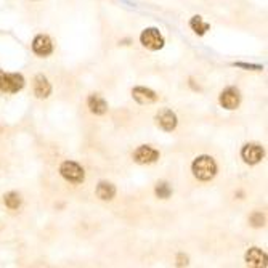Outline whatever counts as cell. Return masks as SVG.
Here are the masks:
<instances>
[{
	"label": "cell",
	"instance_id": "obj_15",
	"mask_svg": "<svg viewBox=\"0 0 268 268\" xmlns=\"http://www.w3.org/2000/svg\"><path fill=\"white\" fill-rule=\"evenodd\" d=\"M190 26H191V29H193L196 34L198 36H204L207 31H209V23H206L204 19L201 18V16H193L190 21Z\"/></svg>",
	"mask_w": 268,
	"mask_h": 268
},
{
	"label": "cell",
	"instance_id": "obj_6",
	"mask_svg": "<svg viewBox=\"0 0 268 268\" xmlns=\"http://www.w3.org/2000/svg\"><path fill=\"white\" fill-rule=\"evenodd\" d=\"M241 156H243V159L246 164H250V166H254V164H259L262 159H264V156H265V151H264V148H262L260 145H246L243 148V151H241Z\"/></svg>",
	"mask_w": 268,
	"mask_h": 268
},
{
	"label": "cell",
	"instance_id": "obj_5",
	"mask_svg": "<svg viewBox=\"0 0 268 268\" xmlns=\"http://www.w3.org/2000/svg\"><path fill=\"white\" fill-rule=\"evenodd\" d=\"M157 159H159V151L148 145L138 146L134 153V161L136 164H153Z\"/></svg>",
	"mask_w": 268,
	"mask_h": 268
},
{
	"label": "cell",
	"instance_id": "obj_2",
	"mask_svg": "<svg viewBox=\"0 0 268 268\" xmlns=\"http://www.w3.org/2000/svg\"><path fill=\"white\" fill-rule=\"evenodd\" d=\"M24 87V77L15 73H0V90L5 94H16Z\"/></svg>",
	"mask_w": 268,
	"mask_h": 268
},
{
	"label": "cell",
	"instance_id": "obj_1",
	"mask_svg": "<svg viewBox=\"0 0 268 268\" xmlns=\"http://www.w3.org/2000/svg\"><path fill=\"white\" fill-rule=\"evenodd\" d=\"M193 173L198 180L202 182H209L215 177L217 173V164L214 161V157L211 156H199L196 157L193 162Z\"/></svg>",
	"mask_w": 268,
	"mask_h": 268
},
{
	"label": "cell",
	"instance_id": "obj_10",
	"mask_svg": "<svg viewBox=\"0 0 268 268\" xmlns=\"http://www.w3.org/2000/svg\"><path fill=\"white\" fill-rule=\"evenodd\" d=\"M32 50H34L36 55H39V57H48L52 52H53V43L50 40V37L48 36H37L34 42H32Z\"/></svg>",
	"mask_w": 268,
	"mask_h": 268
},
{
	"label": "cell",
	"instance_id": "obj_9",
	"mask_svg": "<svg viewBox=\"0 0 268 268\" xmlns=\"http://www.w3.org/2000/svg\"><path fill=\"white\" fill-rule=\"evenodd\" d=\"M246 262H248V265H250V267L265 268L268 265V257L262 249L252 248V249L248 250V254H246Z\"/></svg>",
	"mask_w": 268,
	"mask_h": 268
},
{
	"label": "cell",
	"instance_id": "obj_17",
	"mask_svg": "<svg viewBox=\"0 0 268 268\" xmlns=\"http://www.w3.org/2000/svg\"><path fill=\"white\" fill-rule=\"evenodd\" d=\"M156 194L159 196L161 199H167L169 196L172 194V190L166 182H161V183H157V187H156Z\"/></svg>",
	"mask_w": 268,
	"mask_h": 268
},
{
	"label": "cell",
	"instance_id": "obj_3",
	"mask_svg": "<svg viewBox=\"0 0 268 268\" xmlns=\"http://www.w3.org/2000/svg\"><path fill=\"white\" fill-rule=\"evenodd\" d=\"M59 173L63 175V178H66L68 182H73V183H82L85 178L84 169L74 161H64L61 164V167H59Z\"/></svg>",
	"mask_w": 268,
	"mask_h": 268
},
{
	"label": "cell",
	"instance_id": "obj_14",
	"mask_svg": "<svg viewBox=\"0 0 268 268\" xmlns=\"http://www.w3.org/2000/svg\"><path fill=\"white\" fill-rule=\"evenodd\" d=\"M116 194V187L113 183H108V182H100L96 187V196L103 201H109L114 198Z\"/></svg>",
	"mask_w": 268,
	"mask_h": 268
},
{
	"label": "cell",
	"instance_id": "obj_4",
	"mask_svg": "<svg viewBox=\"0 0 268 268\" xmlns=\"http://www.w3.org/2000/svg\"><path fill=\"white\" fill-rule=\"evenodd\" d=\"M140 40L148 50H161L164 47V37L156 27H148L140 36Z\"/></svg>",
	"mask_w": 268,
	"mask_h": 268
},
{
	"label": "cell",
	"instance_id": "obj_18",
	"mask_svg": "<svg viewBox=\"0 0 268 268\" xmlns=\"http://www.w3.org/2000/svg\"><path fill=\"white\" fill-rule=\"evenodd\" d=\"M264 222H265V218L260 212H254V214L250 215V223H252V227H262Z\"/></svg>",
	"mask_w": 268,
	"mask_h": 268
},
{
	"label": "cell",
	"instance_id": "obj_12",
	"mask_svg": "<svg viewBox=\"0 0 268 268\" xmlns=\"http://www.w3.org/2000/svg\"><path fill=\"white\" fill-rule=\"evenodd\" d=\"M34 94L37 98H47L48 95L52 94V85L50 82L47 80L45 76H36L34 79Z\"/></svg>",
	"mask_w": 268,
	"mask_h": 268
},
{
	"label": "cell",
	"instance_id": "obj_16",
	"mask_svg": "<svg viewBox=\"0 0 268 268\" xmlns=\"http://www.w3.org/2000/svg\"><path fill=\"white\" fill-rule=\"evenodd\" d=\"M5 206L8 207V209H18V207L21 206V196L18 193H15V191H12V193L5 194Z\"/></svg>",
	"mask_w": 268,
	"mask_h": 268
},
{
	"label": "cell",
	"instance_id": "obj_8",
	"mask_svg": "<svg viewBox=\"0 0 268 268\" xmlns=\"http://www.w3.org/2000/svg\"><path fill=\"white\" fill-rule=\"evenodd\" d=\"M239 103H241V95H239V92L236 89L228 87V89L222 92L220 105L225 109H236L239 106Z\"/></svg>",
	"mask_w": 268,
	"mask_h": 268
},
{
	"label": "cell",
	"instance_id": "obj_19",
	"mask_svg": "<svg viewBox=\"0 0 268 268\" xmlns=\"http://www.w3.org/2000/svg\"><path fill=\"white\" fill-rule=\"evenodd\" d=\"M234 66L244 68V69H254V71H260L262 69V66H257V64H246V63H234Z\"/></svg>",
	"mask_w": 268,
	"mask_h": 268
},
{
	"label": "cell",
	"instance_id": "obj_11",
	"mask_svg": "<svg viewBox=\"0 0 268 268\" xmlns=\"http://www.w3.org/2000/svg\"><path fill=\"white\" fill-rule=\"evenodd\" d=\"M132 96L140 105H151V103L157 101L156 92H153L151 89H146V87H135L132 90Z\"/></svg>",
	"mask_w": 268,
	"mask_h": 268
},
{
	"label": "cell",
	"instance_id": "obj_7",
	"mask_svg": "<svg viewBox=\"0 0 268 268\" xmlns=\"http://www.w3.org/2000/svg\"><path fill=\"white\" fill-rule=\"evenodd\" d=\"M156 121L164 132H172V130L177 127V116H175V113L171 111V109H162V111L157 113Z\"/></svg>",
	"mask_w": 268,
	"mask_h": 268
},
{
	"label": "cell",
	"instance_id": "obj_13",
	"mask_svg": "<svg viewBox=\"0 0 268 268\" xmlns=\"http://www.w3.org/2000/svg\"><path fill=\"white\" fill-rule=\"evenodd\" d=\"M87 105H89L90 111L94 114H96V116H101V114H105L108 111L106 101L103 100L100 95H90L89 100H87Z\"/></svg>",
	"mask_w": 268,
	"mask_h": 268
}]
</instances>
